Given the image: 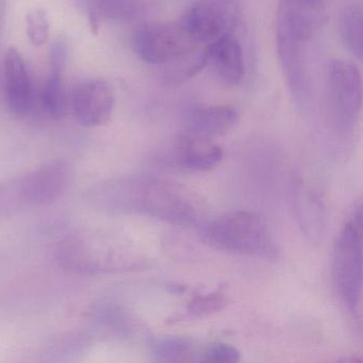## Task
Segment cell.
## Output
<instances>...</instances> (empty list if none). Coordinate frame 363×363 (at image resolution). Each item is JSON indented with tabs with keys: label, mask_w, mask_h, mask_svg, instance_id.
<instances>
[{
	"label": "cell",
	"mask_w": 363,
	"mask_h": 363,
	"mask_svg": "<svg viewBox=\"0 0 363 363\" xmlns=\"http://www.w3.org/2000/svg\"><path fill=\"white\" fill-rule=\"evenodd\" d=\"M206 63L216 72L223 84L238 86L244 77V59L241 44L230 33L208 44L203 50Z\"/></svg>",
	"instance_id": "obj_12"
},
{
	"label": "cell",
	"mask_w": 363,
	"mask_h": 363,
	"mask_svg": "<svg viewBox=\"0 0 363 363\" xmlns=\"http://www.w3.org/2000/svg\"><path fill=\"white\" fill-rule=\"evenodd\" d=\"M228 303L226 296L220 293L199 295L191 299L186 307V313L191 318H205L224 309Z\"/></svg>",
	"instance_id": "obj_18"
},
{
	"label": "cell",
	"mask_w": 363,
	"mask_h": 363,
	"mask_svg": "<svg viewBox=\"0 0 363 363\" xmlns=\"http://www.w3.org/2000/svg\"><path fill=\"white\" fill-rule=\"evenodd\" d=\"M4 89L8 108L16 116H27L33 109V90L26 63L21 52L11 48L4 60Z\"/></svg>",
	"instance_id": "obj_11"
},
{
	"label": "cell",
	"mask_w": 363,
	"mask_h": 363,
	"mask_svg": "<svg viewBox=\"0 0 363 363\" xmlns=\"http://www.w3.org/2000/svg\"><path fill=\"white\" fill-rule=\"evenodd\" d=\"M63 71L50 69L42 89L41 104L44 111L55 120H61L67 113V101L62 82Z\"/></svg>",
	"instance_id": "obj_17"
},
{
	"label": "cell",
	"mask_w": 363,
	"mask_h": 363,
	"mask_svg": "<svg viewBox=\"0 0 363 363\" xmlns=\"http://www.w3.org/2000/svg\"><path fill=\"white\" fill-rule=\"evenodd\" d=\"M114 95L105 80H90L79 84L72 96V109L76 120L86 127L106 124L111 118Z\"/></svg>",
	"instance_id": "obj_10"
},
{
	"label": "cell",
	"mask_w": 363,
	"mask_h": 363,
	"mask_svg": "<svg viewBox=\"0 0 363 363\" xmlns=\"http://www.w3.org/2000/svg\"><path fill=\"white\" fill-rule=\"evenodd\" d=\"M301 3L310 4V5H320L322 0H298Z\"/></svg>",
	"instance_id": "obj_21"
},
{
	"label": "cell",
	"mask_w": 363,
	"mask_h": 363,
	"mask_svg": "<svg viewBox=\"0 0 363 363\" xmlns=\"http://www.w3.org/2000/svg\"><path fill=\"white\" fill-rule=\"evenodd\" d=\"M340 33L348 52L360 60L363 50V14L361 6H348L343 10L340 18Z\"/></svg>",
	"instance_id": "obj_15"
},
{
	"label": "cell",
	"mask_w": 363,
	"mask_h": 363,
	"mask_svg": "<svg viewBox=\"0 0 363 363\" xmlns=\"http://www.w3.org/2000/svg\"><path fill=\"white\" fill-rule=\"evenodd\" d=\"M65 271L80 276H99L138 269L137 252L118 235L99 228H86L67 235L57 250Z\"/></svg>",
	"instance_id": "obj_2"
},
{
	"label": "cell",
	"mask_w": 363,
	"mask_h": 363,
	"mask_svg": "<svg viewBox=\"0 0 363 363\" xmlns=\"http://www.w3.org/2000/svg\"><path fill=\"white\" fill-rule=\"evenodd\" d=\"M329 99L335 116L343 124H352L362 107V79L358 67L335 60L328 69Z\"/></svg>",
	"instance_id": "obj_9"
},
{
	"label": "cell",
	"mask_w": 363,
	"mask_h": 363,
	"mask_svg": "<svg viewBox=\"0 0 363 363\" xmlns=\"http://www.w3.org/2000/svg\"><path fill=\"white\" fill-rule=\"evenodd\" d=\"M239 113L231 106H203L191 110L184 133L213 140L227 135L239 122Z\"/></svg>",
	"instance_id": "obj_14"
},
{
	"label": "cell",
	"mask_w": 363,
	"mask_h": 363,
	"mask_svg": "<svg viewBox=\"0 0 363 363\" xmlns=\"http://www.w3.org/2000/svg\"><path fill=\"white\" fill-rule=\"evenodd\" d=\"M155 359L160 362H186L193 360L194 343L179 335H169L156 340L152 345Z\"/></svg>",
	"instance_id": "obj_16"
},
{
	"label": "cell",
	"mask_w": 363,
	"mask_h": 363,
	"mask_svg": "<svg viewBox=\"0 0 363 363\" xmlns=\"http://www.w3.org/2000/svg\"><path fill=\"white\" fill-rule=\"evenodd\" d=\"M73 172L67 161L52 160L22 177L0 184V216H11L33 207L50 205L71 182Z\"/></svg>",
	"instance_id": "obj_3"
},
{
	"label": "cell",
	"mask_w": 363,
	"mask_h": 363,
	"mask_svg": "<svg viewBox=\"0 0 363 363\" xmlns=\"http://www.w3.org/2000/svg\"><path fill=\"white\" fill-rule=\"evenodd\" d=\"M91 201L107 211L143 214L175 226H194L199 220V203L192 194L160 178L111 180L94 188Z\"/></svg>",
	"instance_id": "obj_1"
},
{
	"label": "cell",
	"mask_w": 363,
	"mask_h": 363,
	"mask_svg": "<svg viewBox=\"0 0 363 363\" xmlns=\"http://www.w3.org/2000/svg\"><path fill=\"white\" fill-rule=\"evenodd\" d=\"M26 33L33 45L39 48L48 42L50 35V22L44 10H33L27 16Z\"/></svg>",
	"instance_id": "obj_19"
},
{
	"label": "cell",
	"mask_w": 363,
	"mask_h": 363,
	"mask_svg": "<svg viewBox=\"0 0 363 363\" xmlns=\"http://www.w3.org/2000/svg\"><path fill=\"white\" fill-rule=\"evenodd\" d=\"M237 16V6L231 0H201L184 13L179 24L197 44H209L230 33Z\"/></svg>",
	"instance_id": "obj_8"
},
{
	"label": "cell",
	"mask_w": 363,
	"mask_h": 363,
	"mask_svg": "<svg viewBox=\"0 0 363 363\" xmlns=\"http://www.w3.org/2000/svg\"><path fill=\"white\" fill-rule=\"evenodd\" d=\"M201 237L223 252L245 256L274 258L277 248L264 220L248 211H233L208 223Z\"/></svg>",
	"instance_id": "obj_4"
},
{
	"label": "cell",
	"mask_w": 363,
	"mask_h": 363,
	"mask_svg": "<svg viewBox=\"0 0 363 363\" xmlns=\"http://www.w3.org/2000/svg\"><path fill=\"white\" fill-rule=\"evenodd\" d=\"M363 213L359 203L342 227L333 250L335 289L354 318L361 320L362 303Z\"/></svg>",
	"instance_id": "obj_5"
},
{
	"label": "cell",
	"mask_w": 363,
	"mask_h": 363,
	"mask_svg": "<svg viewBox=\"0 0 363 363\" xmlns=\"http://www.w3.org/2000/svg\"><path fill=\"white\" fill-rule=\"evenodd\" d=\"M197 43L180 24L141 27L133 38V48L144 62L152 65L178 62L192 56Z\"/></svg>",
	"instance_id": "obj_6"
},
{
	"label": "cell",
	"mask_w": 363,
	"mask_h": 363,
	"mask_svg": "<svg viewBox=\"0 0 363 363\" xmlns=\"http://www.w3.org/2000/svg\"><path fill=\"white\" fill-rule=\"evenodd\" d=\"M223 159V150L212 140L184 133L176 143L173 162L186 172H207Z\"/></svg>",
	"instance_id": "obj_13"
},
{
	"label": "cell",
	"mask_w": 363,
	"mask_h": 363,
	"mask_svg": "<svg viewBox=\"0 0 363 363\" xmlns=\"http://www.w3.org/2000/svg\"><path fill=\"white\" fill-rule=\"evenodd\" d=\"M240 354L238 348L227 343H214L208 346L203 354V361L210 362L231 363L240 360Z\"/></svg>",
	"instance_id": "obj_20"
},
{
	"label": "cell",
	"mask_w": 363,
	"mask_h": 363,
	"mask_svg": "<svg viewBox=\"0 0 363 363\" xmlns=\"http://www.w3.org/2000/svg\"><path fill=\"white\" fill-rule=\"evenodd\" d=\"M277 52L284 77L293 94L301 96L307 88L303 46L311 33L297 21L277 12Z\"/></svg>",
	"instance_id": "obj_7"
},
{
	"label": "cell",
	"mask_w": 363,
	"mask_h": 363,
	"mask_svg": "<svg viewBox=\"0 0 363 363\" xmlns=\"http://www.w3.org/2000/svg\"><path fill=\"white\" fill-rule=\"evenodd\" d=\"M0 10H1V9H0ZM0 78H1V77H0Z\"/></svg>",
	"instance_id": "obj_22"
}]
</instances>
